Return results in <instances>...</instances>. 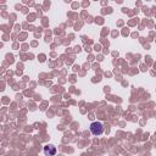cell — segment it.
Instances as JSON below:
<instances>
[{
  "label": "cell",
  "mask_w": 156,
  "mask_h": 156,
  "mask_svg": "<svg viewBox=\"0 0 156 156\" xmlns=\"http://www.w3.org/2000/svg\"><path fill=\"white\" fill-rule=\"evenodd\" d=\"M90 132L93 135H101L104 133V126L101 122H93L90 124Z\"/></svg>",
  "instance_id": "1"
},
{
  "label": "cell",
  "mask_w": 156,
  "mask_h": 156,
  "mask_svg": "<svg viewBox=\"0 0 156 156\" xmlns=\"http://www.w3.org/2000/svg\"><path fill=\"white\" fill-rule=\"evenodd\" d=\"M44 154H45L46 156H55L56 155V148L52 145L44 146Z\"/></svg>",
  "instance_id": "2"
},
{
  "label": "cell",
  "mask_w": 156,
  "mask_h": 156,
  "mask_svg": "<svg viewBox=\"0 0 156 156\" xmlns=\"http://www.w3.org/2000/svg\"><path fill=\"white\" fill-rule=\"evenodd\" d=\"M155 28H156V24H155Z\"/></svg>",
  "instance_id": "3"
}]
</instances>
